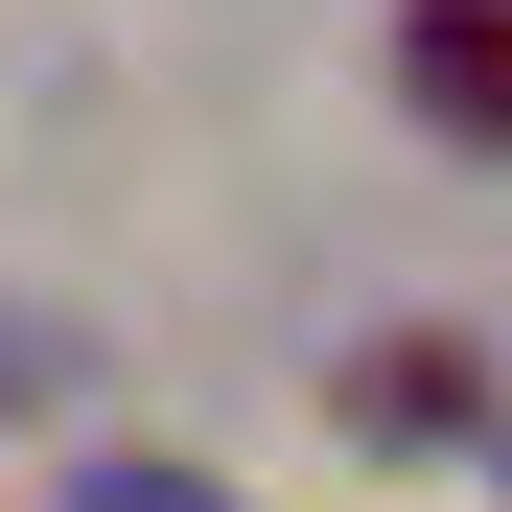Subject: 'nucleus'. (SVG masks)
Wrapping results in <instances>:
<instances>
[{
    "label": "nucleus",
    "instance_id": "obj_1",
    "mask_svg": "<svg viewBox=\"0 0 512 512\" xmlns=\"http://www.w3.org/2000/svg\"><path fill=\"white\" fill-rule=\"evenodd\" d=\"M396 94L443 140H512V0H396Z\"/></svg>",
    "mask_w": 512,
    "mask_h": 512
},
{
    "label": "nucleus",
    "instance_id": "obj_2",
    "mask_svg": "<svg viewBox=\"0 0 512 512\" xmlns=\"http://www.w3.org/2000/svg\"><path fill=\"white\" fill-rule=\"evenodd\" d=\"M326 396H350V443H466V350H443V326H396V350H350Z\"/></svg>",
    "mask_w": 512,
    "mask_h": 512
},
{
    "label": "nucleus",
    "instance_id": "obj_3",
    "mask_svg": "<svg viewBox=\"0 0 512 512\" xmlns=\"http://www.w3.org/2000/svg\"><path fill=\"white\" fill-rule=\"evenodd\" d=\"M47 512H256V489H210V466H163V443H140V466H70Z\"/></svg>",
    "mask_w": 512,
    "mask_h": 512
},
{
    "label": "nucleus",
    "instance_id": "obj_4",
    "mask_svg": "<svg viewBox=\"0 0 512 512\" xmlns=\"http://www.w3.org/2000/svg\"><path fill=\"white\" fill-rule=\"evenodd\" d=\"M489 466H512V419H489Z\"/></svg>",
    "mask_w": 512,
    "mask_h": 512
}]
</instances>
